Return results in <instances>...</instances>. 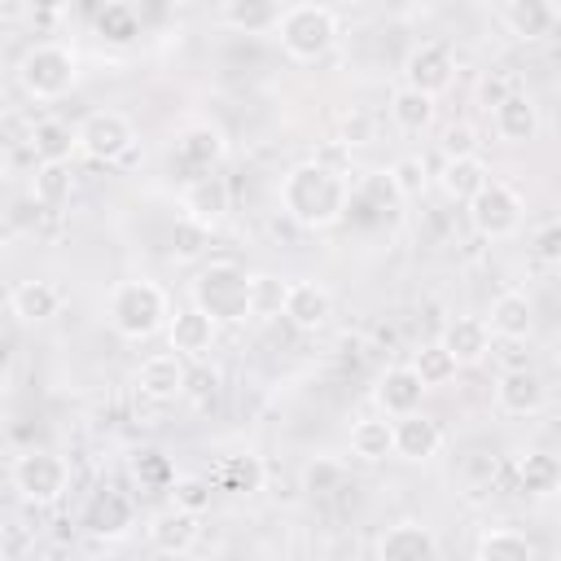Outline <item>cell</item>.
<instances>
[{"mask_svg":"<svg viewBox=\"0 0 561 561\" xmlns=\"http://www.w3.org/2000/svg\"><path fill=\"white\" fill-rule=\"evenodd\" d=\"M486 180H491V167H486L478 153L447 158V162H443V171H438V188H443L451 202H469Z\"/></svg>","mask_w":561,"mask_h":561,"instance_id":"d4e9b609","label":"cell"},{"mask_svg":"<svg viewBox=\"0 0 561 561\" xmlns=\"http://www.w3.org/2000/svg\"><path fill=\"white\" fill-rule=\"evenodd\" d=\"M167 491H171V504H175V508L197 513V517L210 513V504H215V482H210V478H197V473H180V478H171Z\"/></svg>","mask_w":561,"mask_h":561,"instance_id":"8d00e7d4","label":"cell"},{"mask_svg":"<svg viewBox=\"0 0 561 561\" xmlns=\"http://www.w3.org/2000/svg\"><path fill=\"white\" fill-rule=\"evenodd\" d=\"M35 18H57V13H66L70 9V0H22Z\"/></svg>","mask_w":561,"mask_h":561,"instance_id":"bcb514c9","label":"cell"},{"mask_svg":"<svg viewBox=\"0 0 561 561\" xmlns=\"http://www.w3.org/2000/svg\"><path fill=\"white\" fill-rule=\"evenodd\" d=\"M9 311L22 324H48L61 311V289L53 280H18L9 294Z\"/></svg>","mask_w":561,"mask_h":561,"instance_id":"cb8c5ba5","label":"cell"},{"mask_svg":"<svg viewBox=\"0 0 561 561\" xmlns=\"http://www.w3.org/2000/svg\"><path fill=\"white\" fill-rule=\"evenodd\" d=\"M298 478H302V491L307 495H333L346 482V465L337 456H311Z\"/></svg>","mask_w":561,"mask_h":561,"instance_id":"f35d334b","label":"cell"},{"mask_svg":"<svg viewBox=\"0 0 561 561\" xmlns=\"http://www.w3.org/2000/svg\"><path fill=\"white\" fill-rule=\"evenodd\" d=\"M171 158H175V167H180L188 180H197V175L219 171V162L228 158V140H224L219 127H210V123H193L188 131H180Z\"/></svg>","mask_w":561,"mask_h":561,"instance_id":"30bf717a","label":"cell"},{"mask_svg":"<svg viewBox=\"0 0 561 561\" xmlns=\"http://www.w3.org/2000/svg\"><path fill=\"white\" fill-rule=\"evenodd\" d=\"M443 543L425 522H394L381 539H377V557L381 561H421V557H438Z\"/></svg>","mask_w":561,"mask_h":561,"instance_id":"d6986e66","label":"cell"},{"mask_svg":"<svg viewBox=\"0 0 561 561\" xmlns=\"http://www.w3.org/2000/svg\"><path fill=\"white\" fill-rule=\"evenodd\" d=\"M285 285L289 280H280V276H272V272H250V316L254 320H276L280 316V307H285Z\"/></svg>","mask_w":561,"mask_h":561,"instance_id":"d590c367","label":"cell"},{"mask_svg":"<svg viewBox=\"0 0 561 561\" xmlns=\"http://www.w3.org/2000/svg\"><path fill=\"white\" fill-rule=\"evenodd\" d=\"M486 329H491V337L526 342L530 329H535V307H530L526 289H504V294H495V302H491V311H486Z\"/></svg>","mask_w":561,"mask_h":561,"instance_id":"ffe728a7","label":"cell"},{"mask_svg":"<svg viewBox=\"0 0 561 561\" xmlns=\"http://www.w3.org/2000/svg\"><path fill=\"white\" fill-rule=\"evenodd\" d=\"M548 403V386L530 364H513L495 377V408L504 416H535Z\"/></svg>","mask_w":561,"mask_h":561,"instance_id":"8fae6325","label":"cell"},{"mask_svg":"<svg viewBox=\"0 0 561 561\" xmlns=\"http://www.w3.org/2000/svg\"><path fill=\"white\" fill-rule=\"evenodd\" d=\"M75 140L92 162H127L136 153V127L118 110H92L75 127Z\"/></svg>","mask_w":561,"mask_h":561,"instance_id":"ba28073f","label":"cell"},{"mask_svg":"<svg viewBox=\"0 0 561 561\" xmlns=\"http://www.w3.org/2000/svg\"><path fill=\"white\" fill-rule=\"evenodd\" d=\"M337 35H342L337 13L329 4H316V0H298V4L280 9V18H276V39H280L285 57H294L302 66L329 57Z\"/></svg>","mask_w":561,"mask_h":561,"instance_id":"277c9868","label":"cell"},{"mask_svg":"<svg viewBox=\"0 0 561 561\" xmlns=\"http://www.w3.org/2000/svg\"><path fill=\"white\" fill-rule=\"evenodd\" d=\"M443 447V430L438 421L421 416V412H408V416H394V456L421 465V460H434Z\"/></svg>","mask_w":561,"mask_h":561,"instance_id":"7402d4cb","label":"cell"},{"mask_svg":"<svg viewBox=\"0 0 561 561\" xmlns=\"http://www.w3.org/2000/svg\"><path fill=\"white\" fill-rule=\"evenodd\" d=\"M276 4H280V9H289V4H298V0H276Z\"/></svg>","mask_w":561,"mask_h":561,"instance_id":"7dc6e473","label":"cell"},{"mask_svg":"<svg viewBox=\"0 0 561 561\" xmlns=\"http://www.w3.org/2000/svg\"><path fill=\"white\" fill-rule=\"evenodd\" d=\"M75 149H79V140H75V127H70V123H61V118H39V123L31 127V153H35L39 162H70Z\"/></svg>","mask_w":561,"mask_h":561,"instance_id":"1f68e13d","label":"cell"},{"mask_svg":"<svg viewBox=\"0 0 561 561\" xmlns=\"http://www.w3.org/2000/svg\"><path fill=\"white\" fill-rule=\"evenodd\" d=\"M434 96L430 92H416V88H394V96H390V118H394V127L399 131H408V136H421L430 123H434Z\"/></svg>","mask_w":561,"mask_h":561,"instance_id":"4dcf8cb0","label":"cell"},{"mask_svg":"<svg viewBox=\"0 0 561 561\" xmlns=\"http://www.w3.org/2000/svg\"><path fill=\"white\" fill-rule=\"evenodd\" d=\"M473 557L478 561H530L535 557V539L526 530H517V526H495V530L478 535Z\"/></svg>","mask_w":561,"mask_h":561,"instance_id":"f1b7e54d","label":"cell"},{"mask_svg":"<svg viewBox=\"0 0 561 561\" xmlns=\"http://www.w3.org/2000/svg\"><path fill=\"white\" fill-rule=\"evenodd\" d=\"M517 486L530 500H552L561 491V460L552 451H526L517 460Z\"/></svg>","mask_w":561,"mask_h":561,"instance_id":"83f0119b","label":"cell"},{"mask_svg":"<svg viewBox=\"0 0 561 561\" xmlns=\"http://www.w3.org/2000/svg\"><path fill=\"white\" fill-rule=\"evenodd\" d=\"M465 206H469V224H473L478 237H486V241H508V237L522 232L526 202H522V193H517L513 184H504V180H495V175H491Z\"/></svg>","mask_w":561,"mask_h":561,"instance_id":"8992f818","label":"cell"},{"mask_svg":"<svg viewBox=\"0 0 561 561\" xmlns=\"http://www.w3.org/2000/svg\"><path fill=\"white\" fill-rule=\"evenodd\" d=\"M197 539H202V526H197V513H184V508H162L153 522H149V543H153V552H162V557H184V552H193L197 548Z\"/></svg>","mask_w":561,"mask_h":561,"instance_id":"ac0fdd59","label":"cell"},{"mask_svg":"<svg viewBox=\"0 0 561 561\" xmlns=\"http://www.w3.org/2000/svg\"><path fill=\"white\" fill-rule=\"evenodd\" d=\"M263 478H267L263 460L250 456V451H241V456H224L210 482L219 491H232V495H254V491H263Z\"/></svg>","mask_w":561,"mask_h":561,"instance_id":"f546056e","label":"cell"},{"mask_svg":"<svg viewBox=\"0 0 561 561\" xmlns=\"http://www.w3.org/2000/svg\"><path fill=\"white\" fill-rule=\"evenodd\" d=\"M75 83H79V57H75V48H66L57 39L31 44L18 61V88L31 101H61Z\"/></svg>","mask_w":561,"mask_h":561,"instance_id":"5b68a950","label":"cell"},{"mask_svg":"<svg viewBox=\"0 0 561 561\" xmlns=\"http://www.w3.org/2000/svg\"><path fill=\"white\" fill-rule=\"evenodd\" d=\"M473 127L469 123H451L447 131H443V153L447 158H460V153H473Z\"/></svg>","mask_w":561,"mask_h":561,"instance_id":"b9f144b4","label":"cell"},{"mask_svg":"<svg viewBox=\"0 0 561 561\" xmlns=\"http://www.w3.org/2000/svg\"><path fill=\"white\" fill-rule=\"evenodd\" d=\"M0 552H4V548H0Z\"/></svg>","mask_w":561,"mask_h":561,"instance_id":"c3c4849f","label":"cell"},{"mask_svg":"<svg viewBox=\"0 0 561 561\" xmlns=\"http://www.w3.org/2000/svg\"><path fill=\"white\" fill-rule=\"evenodd\" d=\"M337 131H342V145H346V149H359V145L373 140V114H368L364 105H351V110L337 118Z\"/></svg>","mask_w":561,"mask_h":561,"instance_id":"60d3db41","label":"cell"},{"mask_svg":"<svg viewBox=\"0 0 561 561\" xmlns=\"http://www.w3.org/2000/svg\"><path fill=\"white\" fill-rule=\"evenodd\" d=\"M530 254H535L543 267H557V263H561V224H557L552 215L535 228V237H530Z\"/></svg>","mask_w":561,"mask_h":561,"instance_id":"ab89813d","label":"cell"},{"mask_svg":"<svg viewBox=\"0 0 561 561\" xmlns=\"http://www.w3.org/2000/svg\"><path fill=\"white\" fill-rule=\"evenodd\" d=\"M438 342L451 351V359H456L460 368H469V364H482V359H486V351H491V329H486L482 316H456V320L443 329Z\"/></svg>","mask_w":561,"mask_h":561,"instance_id":"603a6c76","label":"cell"},{"mask_svg":"<svg viewBox=\"0 0 561 561\" xmlns=\"http://www.w3.org/2000/svg\"><path fill=\"white\" fill-rule=\"evenodd\" d=\"M197 241H206V228H197V224H188V219H184V224H180V245H171V250H175L180 259H188V254H197V250H202Z\"/></svg>","mask_w":561,"mask_h":561,"instance_id":"7bdbcfd3","label":"cell"},{"mask_svg":"<svg viewBox=\"0 0 561 561\" xmlns=\"http://www.w3.org/2000/svg\"><path fill=\"white\" fill-rule=\"evenodd\" d=\"M280 316H285L294 329L316 333V329H324L329 316H333V294H329L320 280H289V285H285V307H280Z\"/></svg>","mask_w":561,"mask_h":561,"instance_id":"5bb4252c","label":"cell"},{"mask_svg":"<svg viewBox=\"0 0 561 561\" xmlns=\"http://www.w3.org/2000/svg\"><path fill=\"white\" fill-rule=\"evenodd\" d=\"M75 193V171L70 162H39L35 175H31V197L39 206H61L66 197Z\"/></svg>","mask_w":561,"mask_h":561,"instance_id":"836d02e7","label":"cell"},{"mask_svg":"<svg viewBox=\"0 0 561 561\" xmlns=\"http://www.w3.org/2000/svg\"><path fill=\"white\" fill-rule=\"evenodd\" d=\"M276 18H280V4L276 0H228L224 4V22L232 31H245V35L276 31Z\"/></svg>","mask_w":561,"mask_h":561,"instance_id":"d6a6232c","label":"cell"},{"mask_svg":"<svg viewBox=\"0 0 561 561\" xmlns=\"http://www.w3.org/2000/svg\"><path fill=\"white\" fill-rule=\"evenodd\" d=\"M136 390L153 403H175L188 390V359H180L175 351H158L136 368Z\"/></svg>","mask_w":561,"mask_h":561,"instance_id":"4fadbf2b","label":"cell"},{"mask_svg":"<svg viewBox=\"0 0 561 561\" xmlns=\"http://www.w3.org/2000/svg\"><path fill=\"white\" fill-rule=\"evenodd\" d=\"M508 92H513V83H508L504 75H491V79L482 83V96H486V110H491V105H495L500 96H508Z\"/></svg>","mask_w":561,"mask_h":561,"instance_id":"f6af8a7d","label":"cell"},{"mask_svg":"<svg viewBox=\"0 0 561 561\" xmlns=\"http://www.w3.org/2000/svg\"><path fill=\"white\" fill-rule=\"evenodd\" d=\"M377 408L386 416H408V412H421V399H425V386L421 377L412 373V364H394L377 377Z\"/></svg>","mask_w":561,"mask_h":561,"instance_id":"44dd1931","label":"cell"},{"mask_svg":"<svg viewBox=\"0 0 561 561\" xmlns=\"http://www.w3.org/2000/svg\"><path fill=\"white\" fill-rule=\"evenodd\" d=\"M386 180H390V188H394L399 197H421V193L430 188V167H425L421 153H403V158L390 162Z\"/></svg>","mask_w":561,"mask_h":561,"instance_id":"74e56055","label":"cell"},{"mask_svg":"<svg viewBox=\"0 0 561 561\" xmlns=\"http://www.w3.org/2000/svg\"><path fill=\"white\" fill-rule=\"evenodd\" d=\"M500 18H504V31L522 44H543L561 22L557 0H504Z\"/></svg>","mask_w":561,"mask_h":561,"instance_id":"9a60e30c","label":"cell"},{"mask_svg":"<svg viewBox=\"0 0 561 561\" xmlns=\"http://www.w3.org/2000/svg\"><path fill=\"white\" fill-rule=\"evenodd\" d=\"M184 219L188 224H197V228H215L224 215H228V206H232V197H228V180L224 175H197V180H188L184 184Z\"/></svg>","mask_w":561,"mask_h":561,"instance_id":"e0dca14e","label":"cell"},{"mask_svg":"<svg viewBox=\"0 0 561 561\" xmlns=\"http://www.w3.org/2000/svg\"><path fill=\"white\" fill-rule=\"evenodd\" d=\"M491 127L504 145H530L539 136V105L526 96V92H508L491 105Z\"/></svg>","mask_w":561,"mask_h":561,"instance_id":"2e32d148","label":"cell"},{"mask_svg":"<svg viewBox=\"0 0 561 561\" xmlns=\"http://www.w3.org/2000/svg\"><path fill=\"white\" fill-rule=\"evenodd\" d=\"M280 210L307 232L337 228L351 210V180L342 167L307 158L280 175Z\"/></svg>","mask_w":561,"mask_h":561,"instance_id":"6da1fadb","label":"cell"},{"mask_svg":"<svg viewBox=\"0 0 561 561\" xmlns=\"http://www.w3.org/2000/svg\"><path fill=\"white\" fill-rule=\"evenodd\" d=\"M136 473H140V478H162V482H171V478H175L158 451H140V460H136Z\"/></svg>","mask_w":561,"mask_h":561,"instance_id":"ee69618b","label":"cell"},{"mask_svg":"<svg viewBox=\"0 0 561 561\" xmlns=\"http://www.w3.org/2000/svg\"><path fill=\"white\" fill-rule=\"evenodd\" d=\"M105 316H110V329L127 342H145L153 337L158 329H167L171 320V298L158 280L149 276H131V280H114L110 298H105Z\"/></svg>","mask_w":561,"mask_h":561,"instance_id":"7a4b0ae2","label":"cell"},{"mask_svg":"<svg viewBox=\"0 0 561 561\" xmlns=\"http://www.w3.org/2000/svg\"><path fill=\"white\" fill-rule=\"evenodd\" d=\"M403 83L416 88V92H430V96H443L451 83H456V53L443 44V39H425L408 53L403 61Z\"/></svg>","mask_w":561,"mask_h":561,"instance_id":"9c48e42d","label":"cell"},{"mask_svg":"<svg viewBox=\"0 0 561 561\" xmlns=\"http://www.w3.org/2000/svg\"><path fill=\"white\" fill-rule=\"evenodd\" d=\"M83 530L96 535V539H123L131 530V504L114 491H101L92 504H88V517H83Z\"/></svg>","mask_w":561,"mask_h":561,"instance_id":"4316f807","label":"cell"},{"mask_svg":"<svg viewBox=\"0 0 561 561\" xmlns=\"http://www.w3.org/2000/svg\"><path fill=\"white\" fill-rule=\"evenodd\" d=\"M351 451L368 465H381L386 456H394V416H359L351 425Z\"/></svg>","mask_w":561,"mask_h":561,"instance_id":"484cf974","label":"cell"},{"mask_svg":"<svg viewBox=\"0 0 561 561\" xmlns=\"http://www.w3.org/2000/svg\"><path fill=\"white\" fill-rule=\"evenodd\" d=\"M13 491L26 500V504H35V508H44V504H57L61 495H66V486H70V465L57 456V451H48V447H31V451H22L18 460H13Z\"/></svg>","mask_w":561,"mask_h":561,"instance_id":"52a82bcc","label":"cell"},{"mask_svg":"<svg viewBox=\"0 0 561 561\" xmlns=\"http://www.w3.org/2000/svg\"><path fill=\"white\" fill-rule=\"evenodd\" d=\"M412 373L421 377L425 390H434V386H447V381L460 373V364L451 359V351H447L443 342H425V346L412 355Z\"/></svg>","mask_w":561,"mask_h":561,"instance_id":"e575fe53","label":"cell"},{"mask_svg":"<svg viewBox=\"0 0 561 561\" xmlns=\"http://www.w3.org/2000/svg\"><path fill=\"white\" fill-rule=\"evenodd\" d=\"M250 272L237 263V259H210L197 267L188 294H193V307H202L215 324H241L250 320Z\"/></svg>","mask_w":561,"mask_h":561,"instance_id":"3957f363","label":"cell"},{"mask_svg":"<svg viewBox=\"0 0 561 561\" xmlns=\"http://www.w3.org/2000/svg\"><path fill=\"white\" fill-rule=\"evenodd\" d=\"M215 337H219V324H215L202 307H180V311L167 320V346H171L180 359H188V364H202V359L210 355Z\"/></svg>","mask_w":561,"mask_h":561,"instance_id":"7c38bea8","label":"cell"}]
</instances>
